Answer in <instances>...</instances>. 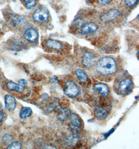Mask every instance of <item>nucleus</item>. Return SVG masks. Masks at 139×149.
Instances as JSON below:
<instances>
[{
  "label": "nucleus",
  "instance_id": "412c9836",
  "mask_svg": "<svg viewBox=\"0 0 139 149\" xmlns=\"http://www.w3.org/2000/svg\"><path fill=\"white\" fill-rule=\"evenodd\" d=\"M21 148H22V144L21 143V142L19 141H15L10 143V145L8 146L7 149H20Z\"/></svg>",
  "mask_w": 139,
  "mask_h": 149
},
{
  "label": "nucleus",
  "instance_id": "6ab92c4d",
  "mask_svg": "<svg viewBox=\"0 0 139 149\" xmlns=\"http://www.w3.org/2000/svg\"><path fill=\"white\" fill-rule=\"evenodd\" d=\"M9 20L10 22V23L13 24V25H17L21 23L23 20L20 16L16 15H13V14H10L9 16Z\"/></svg>",
  "mask_w": 139,
  "mask_h": 149
},
{
  "label": "nucleus",
  "instance_id": "b1692460",
  "mask_svg": "<svg viewBox=\"0 0 139 149\" xmlns=\"http://www.w3.org/2000/svg\"><path fill=\"white\" fill-rule=\"evenodd\" d=\"M112 0H98L100 5H106L111 2Z\"/></svg>",
  "mask_w": 139,
  "mask_h": 149
},
{
  "label": "nucleus",
  "instance_id": "39448f33",
  "mask_svg": "<svg viewBox=\"0 0 139 149\" xmlns=\"http://www.w3.org/2000/svg\"><path fill=\"white\" fill-rule=\"evenodd\" d=\"M64 92L66 95L70 97H75L79 94L80 90L75 83L70 81L65 84Z\"/></svg>",
  "mask_w": 139,
  "mask_h": 149
},
{
  "label": "nucleus",
  "instance_id": "f3484780",
  "mask_svg": "<svg viewBox=\"0 0 139 149\" xmlns=\"http://www.w3.org/2000/svg\"><path fill=\"white\" fill-rule=\"evenodd\" d=\"M79 141V137L78 136L77 134H73L70 135L66 138V143L70 147H75Z\"/></svg>",
  "mask_w": 139,
  "mask_h": 149
},
{
  "label": "nucleus",
  "instance_id": "c85d7f7f",
  "mask_svg": "<svg viewBox=\"0 0 139 149\" xmlns=\"http://www.w3.org/2000/svg\"><path fill=\"white\" fill-rule=\"evenodd\" d=\"M3 118H4V113L2 111H0V123L2 121Z\"/></svg>",
  "mask_w": 139,
  "mask_h": 149
},
{
  "label": "nucleus",
  "instance_id": "cd10ccee",
  "mask_svg": "<svg viewBox=\"0 0 139 149\" xmlns=\"http://www.w3.org/2000/svg\"><path fill=\"white\" fill-rule=\"evenodd\" d=\"M114 129H112L110 130V131H108L107 133H106V134H104V136H105V137H107V136H109L111 133L113 132L114 130Z\"/></svg>",
  "mask_w": 139,
  "mask_h": 149
},
{
  "label": "nucleus",
  "instance_id": "f8f14e48",
  "mask_svg": "<svg viewBox=\"0 0 139 149\" xmlns=\"http://www.w3.org/2000/svg\"><path fill=\"white\" fill-rule=\"evenodd\" d=\"M70 111L69 109L66 108H60L57 115V118L59 121L65 122L70 118Z\"/></svg>",
  "mask_w": 139,
  "mask_h": 149
},
{
  "label": "nucleus",
  "instance_id": "aec40b11",
  "mask_svg": "<svg viewBox=\"0 0 139 149\" xmlns=\"http://www.w3.org/2000/svg\"><path fill=\"white\" fill-rule=\"evenodd\" d=\"M24 2L27 9L30 10L35 6L36 4V0H24Z\"/></svg>",
  "mask_w": 139,
  "mask_h": 149
},
{
  "label": "nucleus",
  "instance_id": "f03ea898",
  "mask_svg": "<svg viewBox=\"0 0 139 149\" xmlns=\"http://www.w3.org/2000/svg\"><path fill=\"white\" fill-rule=\"evenodd\" d=\"M70 119L71 120V122L70 123V128L73 134H78L83 128V123L81 119L77 115L74 113H71Z\"/></svg>",
  "mask_w": 139,
  "mask_h": 149
},
{
  "label": "nucleus",
  "instance_id": "4468645a",
  "mask_svg": "<svg viewBox=\"0 0 139 149\" xmlns=\"http://www.w3.org/2000/svg\"><path fill=\"white\" fill-rule=\"evenodd\" d=\"M45 46L50 49L59 50L61 49L62 45L61 43L57 40L54 39H47L45 41Z\"/></svg>",
  "mask_w": 139,
  "mask_h": 149
},
{
  "label": "nucleus",
  "instance_id": "9b49d317",
  "mask_svg": "<svg viewBox=\"0 0 139 149\" xmlns=\"http://www.w3.org/2000/svg\"><path fill=\"white\" fill-rule=\"evenodd\" d=\"M94 90L103 96H107L109 93L107 85L102 83H97L94 85Z\"/></svg>",
  "mask_w": 139,
  "mask_h": 149
},
{
  "label": "nucleus",
  "instance_id": "2eb2a0df",
  "mask_svg": "<svg viewBox=\"0 0 139 149\" xmlns=\"http://www.w3.org/2000/svg\"><path fill=\"white\" fill-rule=\"evenodd\" d=\"M95 117L98 119H104L108 116V113L105 109L100 107H97L94 111Z\"/></svg>",
  "mask_w": 139,
  "mask_h": 149
},
{
  "label": "nucleus",
  "instance_id": "393cba45",
  "mask_svg": "<svg viewBox=\"0 0 139 149\" xmlns=\"http://www.w3.org/2000/svg\"><path fill=\"white\" fill-rule=\"evenodd\" d=\"M18 84L23 86L24 85H27V82L24 79H21L18 81Z\"/></svg>",
  "mask_w": 139,
  "mask_h": 149
},
{
  "label": "nucleus",
  "instance_id": "a211bd4d",
  "mask_svg": "<svg viewBox=\"0 0 139 149\" xmlns=\"http://www.w3.org/2000/svg\"><path fill=\"white\" fill-rule=\"evenodd\" d=\"M76 74L81 82H85L88 80V77L83 70L81 69L76 70Z\"/></svg>",
  "mask_w": 139,
  "mask_h": 149
},
{
  "label": "nucleus",
  "instance_id": "bb28decb",
  "mask_svg": "<svg viewBox=\"0 0 139 149\" xmlns=\"http://www.w3.org/2000/svg\"><path fill=\"white\" fill-rule=\"evenodd\" d=\"M48 98H49V96L46 93H44L42 96V99L43 100H45V101L47 100Z\"/></svg>",
  "mask_w": 139,
  "mask_h": 149
},
{
  "label": "nucleus",
  "instance_id": "0eeeda50",
  "mask_svg": "<svg viewBox=\"0 0 139 149\" xmlns=\"http://www.w3.org/2000/svg\"><path fill=\"white\" fill-rule=\"evenodd\" d=\"M96 60V57L95 54L92 52H87L83 54L81 62L85 67L90 68L95 64Z\"/></svg>",
  "mask_w": 139,
  "mask_h": 149
},
{
  "label": "nucleus",
  "instance_id": "dca6fc26",
  "mask_svg": "<svg viewBox=\"0 0 139 149\" xmlns=\"http://www.w3.org/2000/svg\"><path fill=\"white\" fill-rule=\"evenodd\" d=\"M32 111L31 108L28 107H23L21 108L19 115L21 119H25L31 116Z\"/></svg>",
  "mask_w": 139,
  "mask_h": 149
},
{
  "label": "nucleus",
  "instance_id": "9d476101",
  "mask_svg": "<svg viewBox=\"0 0 139 149\" xmlns=\"http://www.w3.org/2000/svg\"><path fill=\"white\" fill-rule=\"evenodd\" d=\"M4 102L5 108L8 111H12L15 109L17 105V102L15 98L13 96L10 94L5 95Z\"/></svg>",
  "mask_w": 139,
  "mask_h": 149
},
{
  "label": "nucleus",
  "instance_id": "4be33fe9",
  "mask_svg": "<svg viewBox=\"0 0 139 149\" xmlns=\"http://www.w3.org/2000/svg\"><path fill=\"white\" fill-rule=\"evenodd\" d=\"M2 140L3 141L6 143H10L13 140V138L10 134H6L3 136Z\"/></svg>",
  "mask_w": 139,
  "mask_h": 149
},
{
  "label": "nucleus",
  "instance_id": "6e6552de",
  "mask_svg": "<svg viewBox=\"0 0 139 149\" xmlns=\"http://www.w3.org/2000/svg\"><path fill=\"white\" fill-rule=\"evenodd\" d=\"M23 37L29 42H34L39 38V34L35 29L30 28L26 30L23 35Z\"/></svg>",
  "mask_w": 139,
  "mask_h": 149
},
{
  "label": "nucleus",
  "instance_id": "a878e982",
  "mask_svg": "<svg viewBox=\"0 0 139 149\" xmlns=\"http://www.w3.org/2000/svg\"><path fill=\"white\" fill-rule=\"evenodd\" d=\"M50 81L53 83H56L58 82V79L56 76H54L53 77L50 79Z\"/></svg>",
  "mask_w": 139,
  "mask_h": 149
},
{
  "label": "nucleus",
  "instance_id": "ddd939ff",
  "mask_svg": "<svg viewBox=\"0 0 139 149\" xmlns=\"http://www.w3.org/2000/svg\"><path fill=\"white\" fill-rule=\"evenodd\" d=\"M6 86L8 90L16 92H23L25 89L23 86L16 84L12 81H8Z\"/></svg>",
  "mask_w": 139,
  "mask_h": 149
},
{
  "label": "nucleus",
  "instance_id": "20e7f679",
  "mask_svg": "<svg viewBox=\"0 0 139 149\" xmlns=\"http://www.w3.org/2000/svg\"><path fill=\"white\" fill-rule=\"evenodd\" d=\"M49 17L48 10L45 8H39L34 11L32 18L35 22L38 23H44L47 21Z\"/></svg>",
  "mask_w": 139,
  "mask_h": 149
},
{
  "label": "nucleus",
  "instance_id": "1a4fd4ad",
  "mask_svg": "<svg viewBox=\"0 0 139 149\" xmlns=\"http://www.w3.org/2000/svg\"><path fill=\"white\" fill-rule=\"evenodd\" d=\"M98 29L97 24L93 22H90L83 25L81 29V33L83 35H87L95 33L98 30Z\"/></svg>",
  "mask_w": 139,
  "mask_h": 149
},
{
  "label": "nucleus",
  "instance_id": "7ed1b4c3",
  "mask_svg": "<svg viewBox=\"0 0 139 149\" xmlns=\"http://www.w3.org/2000/svg\"><path fill=\"white\" fill-rule=\"evenodd\" d=\"M133 88V83L130 79L126 78L119 83L118 92L122 95H128Z\"/></svg>",
  "mask_w": 139,
  "mask_h": 149
},
{
  "label": "nucleus",
  "instance_id": "f257e3e1",
  "mask_svg": "<svg viewBox=\"0 0 139 149\" xmlns=\"http://www.w3.org/2000/svg\"><path fill=\"white\" fill-rule=\"evenodd\" d=\"M98 73L103 75H109L115 73L117 70V65L113 58L104 57L98 61L95 65Z\"/></svg>",
  "mask_w": 139,
  "mask_h": 149
},
{
  "label": "nucleus",
  "instance_id": "423d86ee",
  "mask_svg": "<svg viewBox=\"0 0 139 149\" xmlns=\"http://www.w3.org/2000/svg\"><path fill=\"white\" fill-rule=\"evenodd\" d=\"M120 12L117 9H111L104 13L100 17V21L105 24L113 22L120 15Z\"/></svg>",
  "mask_w": 139,
  "mask_h": 149
},
{
  "label": "nucleus",
  "instance_id": "5701e85b",
  "mask_svg": "<svg viewBox=\"0 0 139 149\" xmlns=\"http://www.w3.org/2000/svg\"><path fill=\"white\" fill-rule=\"evenodd\" d=\"M138 0H125V4L129 8H132L137 4Z\"/></svg>",
  "mask_w": 139,
  "mask_h": 149
}]
</instances>
